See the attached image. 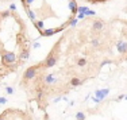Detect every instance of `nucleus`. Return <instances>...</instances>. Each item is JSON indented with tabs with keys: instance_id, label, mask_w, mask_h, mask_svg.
<instances>
[{
	"instance_id": "1",
	"label": "nucleus",
	"mask_w": 127,
	"mask_h": 120,
	"mask_svg": "<svg viewBox=\"0 0 127 120\" xmlns=\"http://www.w3.org/2000/svg\"><path fill=\"white\" fill-rule=\"evenodd\" d=\"M41 69H43V66H42V64L39 62L38 65H34V66H30L27 68L25 70V73H23V81H31V80H35V77L38 76L39 70Z\"/></svg>"
},
{
	"instance_id": "2",
	"label": "nucleus",
	"mask_w": 127,
	"mask_h": 120,
	"mask_svg": "<svg viewBox=\"0 0 127 120\" xmlns=\"http://www.w3.org/2000/svg\"><path fill=\"white\" fill-rule=\"evenodd\" d=\"M16 61V55L12 51H5V50H1V62L4 66L10 68L11 65L15 64Z\"/></svg>"
},
{
	"instance_id": "3",
	"label": "nucleus",
	"mask_w": 127,
	"mask_h": 120,
	"mask_svg": "<svg viewBox=\"0 0 127 120\" xmlns=\"http://www.w3.org/2000/svg\"><path fill=\"white\" fill-rule=\"evenodd\" d=\"M116 50H118V53H119V54L126 55V54H127V42L126 41H118Z\"/></svg>"
},
{
	"instance_id": "4",
	"label": "nucleus",
	"mask_w": 127,
	"mask_h": 120,
	"mask_svg": "<svg viewBox=\"0 0 127 120\" xmlns=\"http://www.w3.org/2000/svg\"><path fill=\"white\" fill-rule=\"evenodd\" d=\"M104 26H105V22L103 19H96V20H93L92 28L95 30V31H101V30L104 28Z\"/></svg>"
},
{
	"instance_id": "5",
	"label": "nucleus",
	"mask_w": 127,
	"mask_h": 120,
	"mask_svg": "<svg viewBox=\"0 0 127 120\" xmlns=\"http://www.w3.org/2000/svg\"><path fill=\"white\" fill-rule=\"evenodd\" d=\"M30 57V47H25V49H20V53L19 55H18V58H22L23 61H26L27 58Z\"/></svg>"
},
{
	"instance_id": "6",
	"label": "nucleus",
	"mask_w": 127,
	"mask_h": 120,
	"mask_svg": "<svg viewBox=\"0 0 127 120\" xmlns=\"http://www.w3.org/2000/svg\"><path fill=\"white\" fill-rule=\"evenodd\" d=\"M51 84H56V77L53 74H46L43 78V85H51Z\"/></svg>"
},
{
	"instance_id": "7",
	"label": "nucleus",
	"mask_w": 127,
	"mask_h": 120,
	"mask_svg": "<svg viewBox=\"0 0 127 120\" xmlns=\"http://www.w3.org/2000/svg\"><path fill=\"white\" fill-rule=\"evenodd\" d=\"M108 92H110L108 89H101V91H96V97H95V98H97V100H100V101H101L103 98H104L105 96L108 95Z\"/></svg>"
},
{
	"instance_id": "8",
	"label": "nucleus",
	"mask_w": 127,
	"mask_h": 120,
	"mask_svg": "<svg viewBox=\"0 0 127 120\" xmlns=\"http://www.w3.org/2000/svg\"><path fill=\"white\" fill-rule=\"evenodd\" d=\"M83 84V80L77 78V77H73V78L70 80V85L72 86H77V85H81Z\"/></svg>"
},
{
	"instance_id": "9",
	"label": "nucleus",
	"mask_w": 127,
	"mask_h": 120,
	"mask_svg": "<svg viewBox=\"0 0 127 120\" xmlns=\"http://www.w3.org/2000/svg\"><path fill=\"white\" fill-rule=\"evenodd\" d=\"M76 64H77L78 68H83V66H85V65L88 64V61H87V58H78L76 61Z\"/></svg>"
},
{
	"instance_id": "10",
	"label": "nucleus",
	"mask_w": 127,
	"mask_h": 120,
	"mask_svg": "<svg viewBox=\"0 0 127 120\" xmlns=\"http://www.w3.org/2000/svg\"><path fill=\"white\" fill-rule=\"evenodd\" d=\"M91 43H92L93 47H100L101 42H100V39H99V38H93V39L91 41Z\"/></svg>"
},
{
	"instance_id": "11",
	"label": "nucleus",
	"mask_w": 127,
	"mask_h": 120,
	"mask_svg": "<svg viewBox=\"0 0 127 120\" xmlns=\"http://www.w3.org/2000/svg\"><path fill=\"white\" fill-rule=\"evenodd\" d=\"M76 120H85V113L84 112H77L76 113Z\"/></svg>"
},
{
	"instance_id": "12",
	"label": "nucleus",
	"mask_w": 127,
	"mask_h": 120,
	"mask_svg": "<svg viewBox=\"0 0 127 120\" xmlns=\"http://www.w3.org/2000/svg\"><path fill=\"white\" fill-rule=\"evenodd\" d=\"M5 91H7V93H8V95H12V93H14V89L11 88V86H8V88L5 89Z\"/></svg>"
},
{
	"instance_id": "13",
	"label": "nucleus",
	"mask_w": 127,
	"mask_h": 120,
	"mask_svg": "<svg viewBox=\"0 0 127 120\" xmlns=\"http://www.w3.org/2000/svg\"><path fill=\"white\" fill-rule=\"evenodd\" d=\"M7 103V98L5 97H0V104H5Z\"/></svg>"
},
{
	"instance_id": "14",
	"label": "nucleus",
	"mask_w": 127,
	"mask_h": 120,
	"mask_svg": "<svg viewBox=\"0 0 127 120\" xmlns=\"http://www.w3.org/2000/svg\"><path fill=\"white\" fill-rule=\"evenodd\" d=\"M5 115H7V112H4L3 115H0V120H5Z\"/></svg>"
},
{
	"instance_id": "15",
	"label": "nucleus",
	"mask_w": 127,
	"mask_h": 120,
	"mask_svg": "<svg viewBox=\"0 0 127 120\" xmlns=\"http://www.w3.org/2000/svg\"><path fill=\"white\" fill-rule=\"evenodd\" d=\"M125 98H126V100H127V95H126V96H125Z\"/></svg>"
}]
</instances>
